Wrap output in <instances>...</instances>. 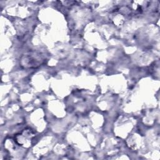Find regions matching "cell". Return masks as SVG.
Here are the masks:
<instances>
[{
    "mask_svg": "<svg viewBox=\"0 0 160 160\" xmlns=\"http://www.w3.org/2000/svg\"><path fill=\"white\" fill-rule=\"evenodd\" d=\"M34 135H32L30 129H24L21 134L16 136V141L19 145L24 147H29L31 145L32 139Z\"/></svg>",
    "mask_w": 160,
    "mask_h": 160,
    "instance_id": "cell-1",
    "label": "cell"
}]
</instances>
